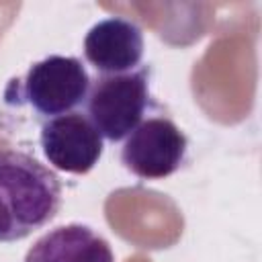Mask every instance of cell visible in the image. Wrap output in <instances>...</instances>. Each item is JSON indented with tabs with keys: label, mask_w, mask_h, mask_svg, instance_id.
Instances as JSON below:
<instances>
[{
	"label": "cell",
	"mask_w": 262,
	"mask_h": 262,
	"mask_svg": "<svg viewBox=\"0 0 262 262\" xmlns=\"http://www.w3.org/2000/svg\"><path fill=\"white\" fill-rule=\"evenodd\" d=\"M59 207L57 174L27 151L0 147V242H18L43 229Z\"/></svg>",
	"instance_id": "obj_1"
},
{
	"label": "cell",
	"mask_w": 262,
	"mask_h": 262,
	"mask_svg": "<svg viewBox=\"0 0 262 262\" xmlns=\"http://www.w3.org/2000/svg\"><path fill=\"white\" fill-rule=\"evenodd\" d=\"M149 68L139 66L125 74L96 76L86 96V117L102 139L121 141L141 121L149 106Z\"/></svg>",
	"instance_id": "obj_2"
},
{
	"label": "cell",
	"mask_w": 262,
	"mask_h": 262,
	"mask_svg": "<svg viewBox=\"0 0 262 262\" xmlns=\"http://www.w3.org/2000/svg\"><path fill=\"white\" fill-rule=\"evenodd\" d=\"M18 82V98L37 115L53 119L86 102L92 78L78 57L47 55L35 61Z\"/></svg>",
	"instance_id": "obj_3"
},
{
	"label": "cell",
	"mask_w": 262,
	"mask_h": 262,
	"mask_svg": "<svg viewBox=\"0 0 262 262\" xmlns=\"http://www.w3.org/2000/svg\"><path fill=\"white\" fill-rule=\"evenodd\" d=\"M188 149L186 135L178 125L164 117L143 119L127 137L121 147L123 166L143 180H162L174 174Z\"/></svg>",
	"instance_id": "obj_4"
},
{
	"label": "cell",
	"mask_w": 262,
	"mask_h": 262,
	"mask_svg": "<svg viewBox=\"0 0 262 262\" xmlns=\"http://www.w3.org/2000/svg\"><path fill=\"white\" fill-rule=\"evenodd\" d=\"M39 143L47 162L68 174L90 172L104 149L102 135L84 113H68L45 119Z\"/></svg>",
	"instance_id": "obj_5"
},
{
	"label": "cell",
	"mask_w": 262,
	"mask_h": 262,
	"mask_svg": "<svg viewBox=\"0 0 262 262\" xmlns=\"http://www.w3.org/2000/svg\"><path fill=\"white\" fill-rule=\"evenodd\" d=\"M84 57L102 76L131 72L143 59V33L129 18L98 20L84 37Z\"/></svg>",
	"instance_id": "obj_6"
},
{
	"label": "cell",
	"mask_w": 262,
	"mask_h": 262,
	"mask_svg": "<svg viewBox=\"0 0 262 262\" xmlns=\"http://www.w3.org/2000/svg\"><path fill=\"white\" fill-rule=\"evenodd\" d=\"M25 262H115L108 242L84 223L59 225L41 235Z\"/></svg>",
	"instance_id": "obj_7"
}]
</instances>
